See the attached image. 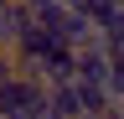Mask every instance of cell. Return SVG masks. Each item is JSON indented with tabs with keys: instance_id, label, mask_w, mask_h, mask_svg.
I'll list each match as a JSON object with an SVG mask.
<instances>
[{
	"instance_id": "obj_1",
	"label": "cell",
	"mask_w": 124,
	"mask_h": 119,
	"mask_svg": "<svg viewBox=\"0 0 124 119\" xmlns=\"http://www.w3.org/2000/svg\"><path fill=\"white\" fill-rule=\"evenodd\" d=\"M103 41H108V47H124V5L108 16V26H103Z\"/></svg>"
},
{
	"instance_id": "obj_2",
	"label": "cell",
	"mask_w": 124,
	"mask_h": 119,
	"mask_svg": "<svg viewBox=\"0 0 124 119\" xmlns=\"http://www.w3.org/2000/svg\"><path fill=\"white\" fill-rule=\"evenodd\" d=\"M10 78H16V72H10V57H0V88H5Z\"/></svg>"
},
{
	"instance_id": "obj_3",
	"label": "cell",
	"mask_w": 124,
	"mask_h": 119,
	"mask_svg": "<svg viewBox=\"0 0 124 119\" xmlns=\"http://www.w3.org/2000/svg\"><path fill=\"white\" fill-rule=\"evenodd\" d=\"M0 5H5V0H0Z\"/></svg>"
}]
</instances>
